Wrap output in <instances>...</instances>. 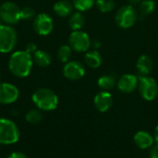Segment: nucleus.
Masks as SVG:
<instances>
[{
	"label": "nucleus",
	"mask_w": 158,
	"mask_h": 158,
	"mask_svg": "<svg viewBox=\"0 0 158 158\" xmlns=\"http://www.w3.org/2000/svg\"><path fill=\"white\" fill-rule=\"evenodd\" d=\"M25 50L27 51V52H29L30 54H33L36 50H38L37 49V45H36V44H34V43H29L27 45H26V48H25Z\"/></svg>",
	"instance_id": "28"
},
{
	"label": "nucleus",
	"mask_w": 158,
	"mask_h": 158,
	"mask_svg": "<svg viewBox=\"0 0 158 158\" xmlns=\"http://www.w3.org/2000/svg\"><path fill=\"white\" fill-rule=\"evenodd\" d=\"M69 46L75 52H86L91 46L89 35L82 31H73L69 38Z\"/></svg>",
	"instance_id": "8"
},
{
	"label": "nucleus",
	"mask_w": 158,
	"mask_h": 158,
	"mask_svg": "<svg viewBox=\"0 0 158 158\" xmlns=\"http://www.w3.org/2000/svg\"><path fill=\"white\" fill-rule=\"evenodd\" d=\"M95 0H72L73 6L79 11H86L92 8Z\"/></svg>",
	"instance_id": "24"
},
{
	"label": "nucleus",
	"mask_w": 158,
	"mask_h": 158,
	"mask_svg": "<svg viewBox=\"0 0 158 158\" xmlns=\"http://www.w3.org/2000/svg\"><path fill=\"white\" fill-rule=\"evenodd\" d=\"M33 104L43 111H52L57 107L58 97L56 94L48 88H39L31 95Z\"/></svg>",
	"instance_id": "2"
},
{
	"label": "nucleus",
	"mask_w": 158,
	"mask_h": 158,
	"mask_svg": "<svg viewBox=\"0 0 158 158\" xmlns=\"http://www.w3.org/2000/svg\"><path fill=\"white\" fill-rule=\"evenodd\" d=\"M85 23V18L81 12H76L70 15L69 19V26L73 31H80Z\"/></svg>",
	"instance_id": "19"
},
{
	"label": "nucleus",
	"mask_w": 158,
	"mask_h": 158,
	"mask_svg": "<svg viewBox=\"0 0 158 158\" xmlns=\"http://www.w3.org/2000/svg\"><path fill=\"white\" fill-rule=\"evenodd\" d=\"M21 8L11 1H6L0 6V19L2 22L7 25L17 24L20 19Z\"/></svg>",
	"instance_id": "5"
},
{
	"label": "nucleus",
	"mask_w": 158,
	"mask_h": 158,
	"mask_svg": "<svg viewBox=\"0 0 158 158\" xmlns=\"http://www.w3.org/2000/svg\"><path fill=\"white\" fill-rule=\"evenodd\" d=\"M94 106L100 112H106L113 105V97L107 91L98 93L94 97Z\"/></svg>",
	"instance_id": "13"
},
{
	"label": "nucleus",
	"mask_w": 158,
	"mask_h": 158,
	"mask_svg": "<svg viewBox=\"0 0 158 158\" xmlns=\"http://www.w3.org/2000/svg\"><path fill=\"white\" fill-rule=\"evenodd\" d=\"M33 30L41 36H46L50 34L54 28V22L51 16L46 13H40L35 16L33 20Z\"/></svg>",
	"instance_id": "9"
},
{
	"label": "nucleus",
	"mask_w": 158,
	"mask_h": 158,
	"mask_svg": "<svg viewBox=\"0 0 158 158\" xmlns=\"http://www.w3.org/2000/svg\"><path fill=\"white\" fill-rule=\"evenodd\" d=\"M32 59H33V63H35L38 67L41 68H46L52 62V57L50 54L46 51L39 50V49L32 54Z\"/></svg>",
	"instance_id": "17"
},
{
	"label": "nucleus",
	"mask_w": 158,
	"mask_h": 158,
	"mask_svg": "<svg viewBox=\"0 0 158 158\" xmlns=\"http://www.w3.org/2000/svg\"><path fill=\"white\" fill-rule=\"evenodd\" d=\"M98 86L104 91L111 90L116 84V79L112 75H104L98 79Z\"/></svg>",
	"instance_id": "20"
},
{
	"label": "nucleus",
	"mask_w": 158,
	"mask_h": 158,
	"mask_svg": "<svg viewBox=\"0 0 158 158\" xmlns=\"http://www.w3.org/2000/svg\"><path fill=\"white\" fill-rule=\"evenodd\" d=\"M149 157L150 158H158V144L156 143V145H153L150 148L149 152Z\"/></svg>",
	"instance_id": "27"
},
{
	"label": "nucleus",
	"mask_w": 158,
	"mask_h": 158,
	"mask_svg": "<svg viewBox=\"0 0 158 158\" xmlns=\"http://www.w3.org/2000/svg\"><path fill=\"white\" fill-rule=\"evenodd\" d=\"M95 4L101 12H110L115 7L114 0H95Z\"/></svg>",
	"instance_id": "25"
},
{
	"label": "nucleus",
	"mask_w": 158,
	"mask_h": 158,
	"mask_svg": "<svg viewBox=\"0 0 158 158\" xmlns=\"http://www.w3.org/2000/svg\"><path fill=\"white\" fill-rule=\"evenodd\" d=\"M20 18L23 20H28V19H31L35 18L34 9L32 7H31V6H25V7L21 8Z\"/></svg>",
	"instance_id": "26"
},
{
	"label": "nucleus",
	"mask_w": 158,
	"mask_h": 158,
	"mask_svg": "<svg viewBox=\"0 0 158 158\" xmlns=\"http://www.w3.org/2000/svg\"><path fill=\"white\" fill-rule=\"evenodd\" d=\"M129 2H130L131 5H137V4L141 3L142 0H129Z\"/></svg>",
	"instance_id": "31"
},
{
	"label": "nucleus",
	"mask_w": 158,
	"mask_h": 158,
	"mask_svg": "<svg viewBox=\"0 0 158 158\" xmlns=\"http://www.w3.org/2000/svg\"><path fill=\"white\" fill-rule=\"evenodd\" d=\"M133 140H134L135 144L139 148H141V149H148V148H151L154 145V143H155L154 137L150 133H148L146 131H138L134 135Z\"/></svg>",
	"instance_id": "14"
},
{
	"label": "nucleus",
	"mask_w": 158,
	"mask_h": 158,
	"mask_svg": "<svg viewBox=\"0 0 158 158\" xmlns=\"http://www.w3.org/2000/svg\"><path fill=\"white\" fill-rule=\"evenodd\" d=\"M19 130L10 119L0 118V144L9 145L16 143L19 139Z\"/></svg>",
	"instance_id": "3"
},
{
	"label": "nucleus",
	"mask_w": 158,
	"mask_h": 158,
	"mask_svg": "<svg viewBox=\"0 0 158 158\" xmlns=\"http://www.w3.org/2000/svg\"><path fill=\"white\" fill-rule=\"evenodd\" d=\"M139 91L143 99L153 101L158 95V84L155 79L148 76L139 77Z\"/></svg>",
	"instance_id": "7"
},
{
	"label": "nucleus",
	"mask_w": 158,
	"mask_h": 158,
	"mask_svg": "<svg viewBox=\"0 0 158 158\" xmlns=\"http://www.w3.org/2000/svg\"><path fill=\"white\" fill-rule=\"evenodd\" d=\"M19 96V89L8 82H0V104L10 105L18 100Z\"/></svg>",
	"instance_id": "10"
},
{
	"label": "nucleus",
	"mask_w": 158,
	"mask_h": 158,
	"mask_svg": "<svg viewBox=\"0 0 158 158\" xmlns=\"http://www.w3.org/2000/svg\"><path fill=\"white\" fill-rule=\"evenodd\" d=\"M85 74L83 65L79 61H69L63 68V75L69 81H78Z\"/></svg>",
	"instance_id": "11"
},
{
	"label": "nucleus",
	"mask_w": 158,
	"mask_h": 158,
	"mask_svg": "<svg viewBox=\"0 0 158 158\" xmlns=\"http://www.w3.org/2000/svg\"><path fill=\"white\" fill-rule=\"evenodd\" d=\"M156 8V3L153 0H144L140 3L139 12L142 16H148L154 12Z\"/></svg>",
	"instance_id": "21"
},
{
	"label": "nucleus",
	"mask_w": 158,
	"mask_h": 158,
	"mask_svg": "<svg viewBox=\"0 0 158 158\" xmlns=\"http://www.w3.org/2000/svg\"><path fill=\"white\" fill-rule=\"evenodd\" d=\"M43 118V115L40 110L38 109H31L28 111L25 115V119L27 122L31 124H37L39 123Z\"/></svg>",
	"instance_id": "23"
},
{
	"label": "nucleus",
	"mask_w": 158,
	"mask_h": 158,
	"mask_svg": "<svg viewBox=\"0 0 158 158\" xmlns=\"http://www.w3.org/2000/svg\"><path fill=\"white\" fill-rule=\"evenodd\" d=\"M94 47H100V45H101V44H100V42H94Z\"/></svg>",
	"instance_id": "32"
},
{
	"label": "nucleus",
	"mask_w": 158,
	"mask_h": 158,
	"mask_svg": "<svg viewBox=\"0 0 158 158\" xmlns=\"http://www.w3.org/2000/svg\"><path fill=\"white\" fill-rule=\"evenodd\" d=\"M18 43V33L16 30L7 24L0 26V53L8 54L14 50Z\"/></svg>",
	"instance_id": "4"
},
{
	"label": "nucleus",
	"mask_w": 158,
	"mask_h": 158,
	"mask_svg": "<svg viewBox=\"0 0 158 158\" xmlns=\"http://www.w3.org/2000/svg\"><path fill=\"white\" fill-rule=\"evenodd\" d=\"M0 80H1V77H0Z\"/></svg>",
	"instance_id": "34"
},
{
	"label": "nucleus",
	"mask_w": 158,
	"mask_h": 158,
	"mask_svg": "<svg viewBox=\"0 0 158 158\" xmlns=\"http://www.w3.org/2000/svg\"><path fill=\"white\" fill-rule=\"evenodd\" d=\"M153 60L149 56L143 55L139 57L136 67L141 76H147L153 69Z\"/></svg>",
	"instance_id": "16"
},
{
	"label": "nucleus",
	"mask_w": 158,
	"mask_h": 158,
	"mask_svg": "<svg viewBox=\"0 0 158 158\" xmlns=\"http://www.w3.org/2000/svg\"><path fill=\"white\" fill-rule=\"evenodd\" d=\"M8 69L10 72L18 78L28 77L33 67L32 55L26 50L13 52L8 59Z\"/></svg>",
	"instance_id": "1"
},
{
	"label": "nucleus",
	"mask_w": 158,
	"mask_h": 158,
	"mask_svg": "<svg viewBox=\"0 0 158 158\" xmlns=\"http://www.w3.org/2000/svg\"><path fill=\"white\" fill-rule=\"evenodd\" d=\"M84 60L87 66L93 69H96L101 66L102 64V56L99 54V52L95 50L89 51L85 54Z\"/></svg>",
	"instance_id": "18"
},
{
	"label": "nucleus",
	"mask_w": 158,
	"mask_h": 158,
	"mask_svg": "<svg viewBox=\"0 0 158 158\" xmlns=\"http://www.w3.org/2000/svg\"><path fill=\"white\" fill-rule=\"evenodd\" d=\"M2 25V20H1V19H0V26Z\"/></svg>",
	"instance_id": "33"
},
{
	"label": "nucleus",
	"mask_w": 158,
	"mask_h": 158,
	"mask_svg": "<svg viewBox=\"0 0 158 158\" xmlns=\"http://www.w3.org/2000/svg\"><path fill=\"white\" fill-rule=\"evenodd\" d=\"M139 79L132 74H124L118 81V88L124 94L132 93L138 86Z\"/></svg>",
	"instance_id": "12"
},
{
	"label": "nucleus",
	"mask_w": 158,
	"mask_h": 158,
	"mask_svg": "<svg viewBox=\"0 0 158 158\" xmlns=\"http://www.w3.org/2000/svg\"><path fill=\"white\" fill-rule=\"evenodd\" d=\"M137 18L138 13L136 9L131 5L121 6L117 11L115 17L117 24L123 29H128L133 26L137 20Z\"/></svg>",
	"instance_id": "6"
},
{
	"label": "nucleus",
	"mask_w": 158,
	"mask_h": 158,
	"mask_svg": "<svg viewBox=\"0 0 158 158\" xmlns=\"http://www.w3.org/2000/svg\"><path fill=\"white\" fill-rule=\"evenodd\" d=\"M71 54H72V49L69 45L67 44L61 45L57 50V57L63 63H67L69 61L71 57Z\"/></svg>",
	"instance_id": "22"
},
{
	"label": "nucleus",
	"mask_w": 158,
	"mask_h": 158,
	"mask_svg": "<svg viewBox=\"0 0 158 158\" xmlns=\"http://www.w3.org/2000/svg\"><path fill=\"white\" fill-rule=\"evenodd\" d=\"M73 7H74L73 4L70 3L69 1L60 0V1H57L56 3H55L53 9L58 17L66 18L72 14Z\"/></svg>",
	"instance_id": "15"
},
{
	"label": "nucleus",
	"mask_w": 158,
	"mask_h": 158,
	"mask_svg": "<svg viewBox=\"0 0 158 158\" xmlns=\"http://www.w3.org/2000/svg\"><path fill=\"white\" fill-rule=\"evenodd\" d=\"M7 158H28L27 156L21 152H13L11 153Z\"/></svg>",
	"instance_id": "29"
},
{
	"label": "nucleus",
	"mask_w": 158,
	"mask_h": 158,
	"mask_svg": "<svg viewBox=\"0 0 158 158\" xmlns=\"http://www.w3.org/2000/svg\"><path fill=\"white\" fill-rule=\"evenodd\" d=\"M154 139H155V142L158 144V126L156 128V130H155V136H154Z\"/></svg>",
	"instance_id": "30"
}]
</instances>
